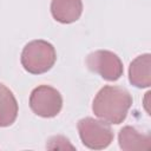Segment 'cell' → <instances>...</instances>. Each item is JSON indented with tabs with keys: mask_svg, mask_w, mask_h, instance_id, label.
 I'll list each match as a JSON object with an SVG mask.
<instances>
[{
	"mask_svg": "<svg viewBox=\"0 0 151 151\" xmlns=\"http://www.w3.org/2000/svg\"><path fill=\"white\" fill-rule=\"evenodd\" d=\"M18 116V103L12 91L0 83V127L12 125Z\"/></svg>",
	"mask_w": 151,
	"mask_h": 151,
	"instance_id": "obj_9",
	"label": "cell"
},
{
	"mask_svg": "<svg viewBox=\"0 0 151 151\" xmlns=\"http://www.w3.org/2000/svg\"><path fill=\"white\" fill-rule=\"evenodd\" d=\"M51 13L61 24L74 22L83 13V2L81 0H52Z\"/></svg>",
	"mask_w": 151,
	"mask_h": 151,
	"instance_id": "obj_7",
	"label": "cell"
},
{
	"mask_svg": "<svg viewBox=\"0 0 151 151\" xmlns=\"http://www.w3.org/2000/svg\"><path fill=\"white\" fill-rule=\"evenodd\" d=\"M78 131L83 144L93 150L105 149L113 140V132L110 125L104 120H97L91 117L78 122Z\"/></svg>",
	"mask_w": 151,
	"mask_h": 151,
	"instance_id": "obj_3",
	"label": "cell"
},
{
	"mask_svg": "<svg viewBox=\"0 0 151 151\" xmlns=\"http://www.w3.org/2000/svg\"><path fill=\"white\" fill-rule=\"evenodd\" d=\"M47 149H51V150H55V149L57 150H65V149L74 150V146L70 144L67 138H65L63 136H54L48 140Z\"/></svg>",
	"mask_w": 151,
	"mask_h": 151,
	"instance_id": "obj_10",
	"label": "cell"
},
{
	"mask_svg": "<svg viewBox=\"0 0 151 151\" xmlns=\"http://www.w3.org/2000/svg\"><path fill=\"white\" fill-rule=\"evenodd\" d=\"M86 65L92 72L98 73L101 78L109 81L118 80L124 71L119 57L116 53L105 50L90 53L86 58Z\"/></svg>",
	"mask_w": 151,
	"mask_h": 151,
	"instance_id": "obj_5",
	"label": "cell"
},
{
	"mask_svg": "<svg viewBox=\"0 0 151 151\" xmlns=\"http://www.w3.org/2000/svg\"><path fill=\"white\" fill-rule=\"evenodd\" d=\"M118 142L125 151H149L151 149L150 134L140 133L132 126H125L119 131Z\"/></svg>",
	"mask_w": 151,
	"mask_h": 151,
	"instance_id": "obj_6",
	"label": "cell"
},
{
	"mask_svg": "<svg viewBox=\"0 0 151 151\" xmlns=\"http://www.w3.org/2000/svg\"><path fill=\"white\" fill-rule=\"evenodd\" d=\"M132 105V97L120 86H104L93 99V113L109 124H120Z\"/></svg>",
	"mask_w": 151,
	"mask_h": 151,
	"instance_id": "obj_1",
	"label": "cell"
},
{
	"mask_svg": "<svg viewBox=\"0 0 151 151\" xmlns=\"http://www.w3.org/2000/svg\"><path fill=\"white\" fill-rule=\"evenodd\" d=\"M31 110L40 117H55L63 106V98L58 90L48 85H40L35 87L29 97Z\"/></svg>",
	"mask_w": 151,
	"mask_h": 151,
	"instance_id": "obj_4",
	"label": "cell"
},
{
	"mask_svg": "<svg viewBox=\"0 0 151 151\" xmlns=\"http://www.w3.org/2000/svg\"><path fill=\"white\" fill-rule=\"evenodd\" d=\"M151 55L149 53L138 55L129 67V80L136 87H149L151 85Z\"/></svg>",
	"mask_w": 151,
	"mask_h": 151,
	"instance_id": "obj_8",
	"label": "cell"
},
{
	"mask_svg": "<svg viewBox=\"0 0 151 151\" xmlns=\"http://www.w3.org/2000/svg\"><path fill=\"white\" fill-rule=\"evenodd\" d=\"M57 53L52 44L45 40H33L25 45L21 52V65L32 74H41L52 68Z\"/></svg>",
	"mask_w": 151,
	"mask_h": 151,
	"instance_id": "obj_2",
	"label": "cell"
}]
</instances>
